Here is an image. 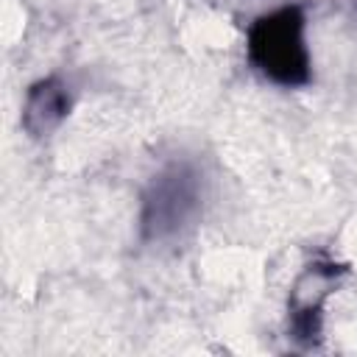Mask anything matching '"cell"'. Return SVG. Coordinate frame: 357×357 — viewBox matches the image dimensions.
<instances>
[{"label": "cell", "mask_w": 357, "mask_h": 357, "mask_svg": "<svg viewBox=\"0 0 357 357\" xmlns=\"http://www.w3.org/2000/svg\"><path fill=\"white\" fill-rule=\"evenodd\" d=\"M307 17L298 3L257 17L245 31V56L251 67L276 86H304L312 78L307 50Z\"/></svg>", "instance_id": "obj_1"}, {"label": "cell", "mask_w": 357, "mask_h": 357, "mask_svg": "<svg viewBox=\"0 0 357 357\" xmlns=\"http://www.w3.org/2000/svg\"><path fill=\"white\" fill-rule=\"evenodd\" d=\"M198 209V176L187 165H170L148 184L142 195V234L165 240L181 231Z\"/></svg>", "instance_id": "obj_2"}, {"label": "cell", "mask_w": 357, "mask_h": 357, "mask_svg": "<svg viewBox=\"0 0 357 357\" xmlns=\"http://www.w3.org/2000/svg\"><path fill=\"white\" fill-rule=\"evenodd\" d=\"M343 276H346V265L335 262L332 257H318L298 273L287 298V312H290L287 332L298 346L312 349L315 340L321 337L324 304Z\"/></svg>", "instance_id": "obj_3"}, {"label": "cell", "mask_w": 357, "mask_h": 357, "mask_svg": "<svg viewBox=\"0 0 357 357\" xmlns=\"http://www.w3.org/2000/svg\"><path fill=\"white\" fill-rule=\"evenodd\" d=\"M73 109V92L70 84L59 75H45L33 81L22 100V128L33 139L50 137L70 114Z\"/></svg>", "instance_id": "obj_4"}]
</instances>
